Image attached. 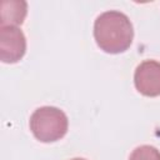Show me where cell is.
Masks as SVG:
<instances>
[{"label":"cell","mask_w":160,"mask_h":160,"mask_svg":"<svg viewBox=\"0 0 160 160\" xmlns=\"http://www.w3.org/2000/svg\"><path fill=\"white\" fill-rule=\"evenodd\" d=\"M26 51V39L18 26H0V59L5 64L18 62Z\"/></svg>","instance_id":"3"},{"label":"cell","mask_w":160,"mask_h":160,"mask_svg":"<svg viewBox=\"0 0 160 160\" xmlns=\"http://www.w3.org/2000/svg\"><path fill=\"white\" fill-rule=\"evenodd\" d=\"M129 160H160V151L151 145H141L132 150Z\"/></svg>","instance_id":"6"},{"label":"cell","mask_w":160,"mask_h":160,"mask_svg":"<svg viewBox=\"0 0 160 160\" xmlns=\"http://www.w3.org/2000/svg\"><path fill=\"white\" fill-rule=\"evenodd\" d=\"M134 84L136 90L150 98L160 95V62L156 60H145L140 62L134 72Z\"/></svg>","instance_id":"4"},{"label":"cell","mask_w":160,"mask_h":160,"mask_svg":"<svg viewBox=\"0 0 160 160\" xmlns=\"http://www.w3.org/2000/svg\"><path fill=\"white\" fill-rule=\"evenodd\" d=\"M71 160H85V159H82V158H74V159H71Z\"/></svg>","instance_id":"7"},{"label":"cell","mask_w":160,"mask_h":160,"mask_svg":"<svg viewBox=\"0 0 160 160\" xmlns=\"http://www.w3.org/2000/svg\"><path fill=\"white\" fill-rule=\"evenodd\" d=\"M68 116L55 106L38 108L30 116V130L41 142H54L68 132Z\"/></svg>","instance_id":"2"},{"label":"cell","mask_w":160,"mask_h":160,"mask_svg":"<svg viewBox=\"0 0 160 160\" xmlns=\"http://www.w3.org/2000/svg\"><path fill=\"white\" fill-rule=\"evenodd\" d=\"M94 39L98 46L108 54L124 52L134 39L132 24L121 11H105L94 22Z\"/></svg>","instance_id":"1"},{"label":"cell","mask_w":160,"mask_h":160,"mask_svg":"<svg viewBox=\"0 0 160 160\" xmlns=\"http://www.w3.org/2000/svg\"><path fill=\"white\" fill-rule=\"evenodd\" d=\"M28 14V2L24 0H2L0 2L1 26H19Z\"/></svg>","instance_id":"5"}]
</instances>
